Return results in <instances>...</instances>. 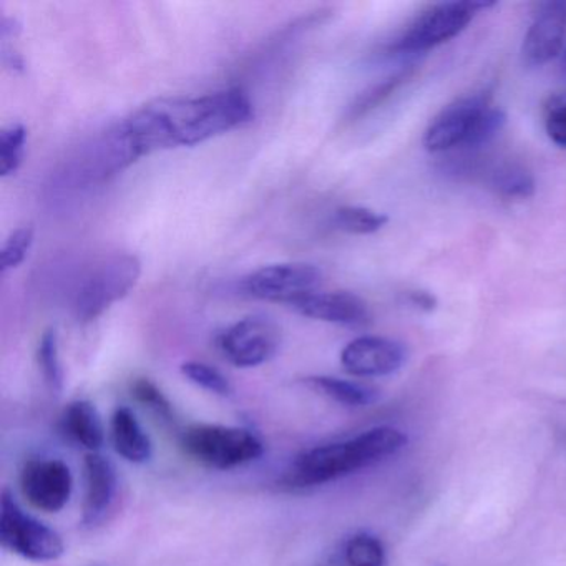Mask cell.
<instances>
[{"label": "cell", "instance_id": "obj_1", "mask_svg": "<svg viewBox=\"0 0 566 566\" xmlns=\"http://www.w3.org/2000/svg\"><path fill=\"white\" fill-rule=\"evenodd\" d=\"M253 102L241 88L193 98H161L118 124L135 160L155 151L195 147L253 120Z\"/></svg>", "mask_w": 566, "mask_h": 566}, {"label": "cell", "instance_id": "obj_2", "mask_svg": "<svg viewBox=\"0 0 566 566\" xmlns=\"http://www.w3.org/2000/svg\"><path fill=\"white\" fill-rule=\"evenodd\" d=\"M406 443V433L399 429L374 427L353 439L304 450L294 459L284 482L291 489L324 485L396 455Z\"/></svg>", "mask_w": 566, "mask_h": 566}, {"label": "cell", "instance_id": "obj_3", "mask_svg": "<svg viewBox=\"0 0 566 566\" xmlns=\"http://www.w3.org/2000/svg\"><path fill=\"white\" fill-rule=\"evenodd\" d=\"M181 449L195 462L213 470H233L263 457L264 443L243 427L195 423L181 433Z\"/></svg>", "mask_w": 566, "mask_h": 566}, {"label": "cell", "instance_id": "obj_4", "mask_svg": "<svg viewBox=\"0 0 566 566\" xmlns=\"http://www.w3.org/2000/svg\"><path fill=\"white\" fill-rule=\"evenodd\" d=\"M140 274L142 263L135 254H112L95 263L75 293L74 314L78 323L97 319L112 304L124 300Z\"/></svg>", "mask_w": 566, "mask_h": 566}, {"label": "cell", "instance_id": "obj_5", "mask_svg": "<svg viewBox=\"0 0 566 566\" xmlns=\"http://www.w3.org/2000/svg\"><path fill=\"white\" fill-rule=\"evenodd\" d=\"M492 2H442L413 19L412 24L390 45L397 55L422 54L446 44L465 31L480 11L493 8Z\"/></svg>", "mask_w": 566, "mask_h": 566}, {"label": "cell", "instance_id": "obj_6", "mask_svg": "<svg viewBox=\"0 0 566 566\" xmlns=\"http://www.w3.org/2000/svg\"><path fill=\"white\" fill-rule=\"evenodd\" d=\"M0 542L9 552L31 562H55L65 553L62 536L48 523L29 515L8 489L0 500Z\"/></svg>", "mask_w": 566, "mask_h": 566}, {"label": "cell", "instance_id": "obj_7", "mask_svg": "<svg viewBox=\"0 0 566 566\" xmlns=\"http://www.w3.org/2000/svg\"><path fill=\"white\" fill-rule=\"evenodd\" d=\"M323 273L313 264L281 263L261 268L248 274L240 287L254 300L273 301L293 306L297 301L316 293Z\"/></svg>", "mask_w": 566, "mask_h": 566}, {"label": "cell", "instance_id": "obj_8", "mask_svg": "<svg viewBox=\"0 0 566 566\" xmlns=\"http://www.w3.org/2000/svg\"><path fill=\"white\" fill-rule=\"evenodd\" d=\"M217 346L228 363L250 369L276 356L281 346V331L270 317H244L218 336Z\"/></svg>", "mask_w": 566, "mask_h": 566}, {"label": "cell", "instance_id": "obj_9", "mask_svg": "<svg viewBox=\"0 0 566 566\" xmlns=\"http://www.w3.org/2000/svg\"><path fill=\"white\" fill-rule=\"evenodd\" d=\"M492 105L489 92L470 94L447 105L423 135V147L432 154L469 147L483 112Z\"/></svg>", "mask_w": 566, "mask_h": 566}, {"label": "cell", "instance_id": "obj_10", "mask_svg": "<svg viewBox=\"0 0 566 566\" xmlns=\"http://www.w3.org/2000/svg\"><path fill=\"white\" fill-rule=\"evenodd\" d=\"M21 490L29 503L41 512L57 513L74 492V476L59 459H32L21 470Z\"/></svg>", "mask_w": 566, "mask_h": 566}, {"label": "cell", "instance_id": "obj_11", "mask_svg": "<svg viewBox=\"0 0 566 566\" xmlns=\"http://www.w3.org/2000/svg\"><path fill=\"white\" fill-rule=\"evenodd\" d=\"M566 38V2H543L523 39L522 59L528 67H543L562 54Z\"/></svg>", "mask_w": 566, "mask_h": 566}, {"label": "cell", "instance_id": "obj_12", "mask_svg": "<svg viewBox=\"0 0 566 566\" xmlns=\"http://www.w3.org/2000/svg\"><path fill=\"white\" fill-rule=\"evenodd\" d=\"M406 360L407 349L403 344L389 337H357L340 353L344 369L356 377L390 376L397 373Z\"/></svg>", "mask_w": 566, "mask_h": 566}, {"label": "cell", "instance_id": "obj_13", "mask_svg": "<svg viewBox=\"0 0 566 566\" xmlns=\"http://www.w3.org/2000/svg\"><path fill=\"white\" fill-rule=\"evenodd\" d=\"M84 482L82 523L92 528L104 522L117 496L118 475L114 462L102 453H87L84 460Z\"/></svg>", "mask_w": 566, "mask_h": 566}, {"label": "cell", "instance_id": "obj_14", "mask_svg": "<svg viewBox=\"0 0 566 566\" xmlns=\"http://www.w3.org/2000/svg\"><path fill=\"white\" fill-rule=\"evenodd\" d=\"M291 307L301 316L324 321V323L339 324V326L364 327L370 323L367 304L359 296L347 293V291H334V293L316 291Z\"/></svg>", "mask_w": 566, "mask_h": 566}, {"label": "cell", "instance_id": "obj_15", "mask_svg": "<svg viewBox=\"0 0 566 566\" xmlns=\"http://www.w3.org/2000/svg\"><path fill=\"white\" fill-rule=\"evenodd\" d=\"M111 439L115 452L135 465H144L154 457V443L130 407H117L111 420Z\"/></svg>", "mask_w": 566, "mask_h": 566}, {"label": "cell", "instance_id": "obj_16", "mask_svg": "<svg viewBox=\"0 0 566 566\" xmlns=\"http://www.w3.org/2000/svg\"><path fill=\"white\" fill-rule=\"evenodd\" d=\"M62 433L88 453L98 452L105 442V427L97 407L78 399L65 407L61 417Z\"/></svg>", "mask_w": 566, "mask_h": 566}, {"label": "cell", "instance_id": "obj_17", "mask_svg": "<svg viewBox=\"0 0 566 566\" xmlns=\"http://www.w3.org/2000/svg\"><path fill=\"white\" fill-rule=\"evenodd\" d=\"M304 382L311 389L329 397L334 402L347 407H367L379 399V390L374 389V387L353 382V380L339 379V377L314 376L307 377Z\"/></svg>", "mask_w": 566, "mask_h": 566}, {"label": "cell", "instance_id": "obj_18", "mask_svg": "<svg viewBox=\"0 0 566 566\" xmlns=\"http://www.w3.org/2000/svg\"><path fill=\"white\" fill-rule=\"evenodd\" d=\"M490 185L496 193L512 200H525L535 193V178L518 164H503L493 170Z\"/></svg>", "mask_w": 566, "mask_h": 566}, {"label": "cell", "instance_id": "obj_19", "mask_svg": "<svg viewBox=\"0 0 566 566\" xmlns=\"http://www.w3.org/2000/svg\"><path fill=\"white\" fill-rule=\"evenodd\" d=\"M389 223V217L364 207H343L336 210L333 224L350 234H373Z\"/></svg>", "mask_w": 566, "mask_h": 566}, {"label": "cell", "instance_id": "obj_20", "mask_svg": "<svg viewBox=\"0 0 566 566\" xmlns=\"http://www.w3.org/2000/svg\"><path fill=\"white\" fill-rule=\"evenodd\" d=\"M28 128L12 124L0 134V177H11L21 168L24 160Z\"/></svg>", "mask_w": 566, "mask_h": 566}, {"label": "cell", "instance_id": "obj_21", "mask_svg": "<svg viewBox=\"0 0 566 566\" xmlns=\"http://www.w3.org/2000/svg\"><path fill=\"white\" fill-rule=\"evenodd\" d=\"M39 367H41L44 382L51 392L61 394L64 389V369L59 357L57 334L54 329H48L42 334L38 349Z\"/></svg>", "mask_w": 566, "mask_h": 566}, {"label": "cell", "instance_id": "obj_22", "mask_svg": "<svg viewBox=\"0 0 566 566\" xmlns=\"http://www.w3.org/2000/svg\"><path fill=\"white\" fill-rule=\"evenodd\" d=\"M347 565L349 566H384L386 565V549L382 542L370 533H357L347 542Z\"/></svg>", "mask_w": 566, "mask_h": 566}, {"label": "cell", "instance_id": "obj_23", "mask_svg": "<svg viewBox=\"0 0 566 566\" xmlns=\"http://www.w3.org/2000/svg\"><path fill=\"white\" fill-rule=\"evenodd\" d=\"M181 374L190 380L195 386L200 389L208 390V392L214 394V396L230 397L233 394V386L230 380L214 369V367L208 366L205 363H197V360H190L181 366Z\"/></svg>", "mask_w": 566, "mask_h": 566}, {"label": "cell", "instance_id": "obj_24", "mask_svg": "<svg viewBox=\"0 0 566 566\" xmlns=\"http://www.w3.org/2000/svg\"><path fill=\"white\" fill-rule=\"evenodd\" d=\"M34 228H18L11 237L6 240L2 251H0V271L8 273L14 268L21 266L34 244Z\"/></svg>", "mask_w": 566, "mask_h": 566}, {"label": "cell", "instance_id": "obj_25", "mask_svg": "<svg viewBox=\"0 0 566 566\" xmlns=\"http://www.w3.org/2000/svg\"><path fill=\"white\" fill-rule=\"evenodd\" d=\"M132 396H134L135 400L140 402L142 406L151 410L155 416L160 417V419L168 420V422L174 420V407H171L170 400L161 392L160 387L151 382L150 379L140 377V379L135 380V382L132 384Z\"/></svg>", "mask_w": 566, "mask_h": 566}, {"label": "cell", "instance_id": "obj_26", "mask_svg": "<svg viewBox=\"0 0 566 566\" xmlns=\"http://www.w3.org/2000/svg\"><path fill=\"white\" fill-rule=\"evenodd\" d=\"M543 122L549 140L566 148V91L558 92L546 101Z\"/></svg>", "mask_w": 566, "mask_h": 566}, {"label": "cell", "instance_id": "obj_27", "mask_svg": "<svg viewBox=\"0 0 566 566\" xmlns=\"http://www.w3.org/2000/svg\"><path fill=\"white\" fill-rule=\"evenodd\" d=\"M407 300L413 307L426 311V313H432L437 307V297L432 293H427V291H410Z\"/></svg>", "mask_w": 566, "mask_h": 566}, {"label": "cell", "instance_id": "obj_28", "mask_svg": "<svg viewBox=\"0 0 566 566\" xmlns=\"http://www.w3.org/2000/svg\"><path fill=\"white\" fill-rule=\"evenodd\" d=\"M563 69L566 71V51L565 54H563Z\"/></svg>", "mask_w": 566, "mask_h": 566}]
</instances>
